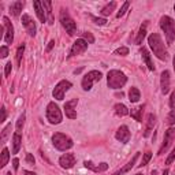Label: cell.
I'll return each mask as SVG.
<instances>
[{"label": "cell", "instance_id": "cell-22", "mask_svg": "<svg viewBox=\"0 0 175 175\" xmlns=\"http://www.w3.org/2000/svg\"><path fill=\"white\" fill-rule=\"evenodd\" d=\"M156 123V116L153 114H149L148 115V122H147V130H145V133H144V137H149V134H151V130L153 129V126Z\"/></svg>", "mask_w": 175, "mask_h": 175}, {"label": "cell", "instance_id": "cell-52", "mask_svg": "<svg viewBox=\"0 0 175 175\" xmlns=\"http://www.w3.org/2000/svg\"><path fill=\"white\" fill-rule=\"evenodd\" d=\"M174 70H175V56H174Z\"/></svg>", "mask_w": 175, "mask_h": 175}, {"label": "cell", "instance_id": "cell-1", "mask_svg": "<svg viewBox=\"0 0 175 175\" xmlns=\"http://www.w3.org/2000/svg\"><path fill=\"white\" fill-rule=\"evenodd\" d=\"M148 44H149L151 49L153 51V54L160 59V60H167V59H168V52H167L164 43H163V40H162L159 33H152V34L148 37Z\"/></svg>", "mask_w": 175, "mask_h": 175}, {"label": "cell", "instance_id": "cell-15", "mask_svg": "<svg viewBox=\"0 0 175 175\" xmlns=\"http://www.w3.org/2000/svg\"><path fill=\"white\" fill-rule=\"evenodd\" d=\"M59 164H60L63 168H73L74 164H75V156L73 153H64L60 156L59 159Z\"/></svg>", "mask_w": 175, "mask_h": 175}, {"label": "cell", "instance_id": "cell-11", "mask_svg": "<svg viewBox=\"0 0 175 175\" xmlns=\"http://www.w3.org/2000/svg\"><path fill=\"white\" fill-rule=\"evenodd\" d=\"M3 23H4V41L7 44H13L14 41V26L11 23V21L7 17L3 18Z\"/></svg>", "mask_w": 175, "mask_h": 175}, {"label": "cell", "instance_id": "cell-18", "mask_svg": "<svg viewBox=\"0 0 175 175\" xmlns=\"http://www.w3.org/2000/svg\"><path fill=\"white\" fill-rule=\"evenodd\" d=\"M33 6H34V10H36V14H37V18L40 19V22H45L47 21V13L45 10H44V6L41 2H39V0H36L34 3H33Z\"/></svg>", "mask_w": 175, "mask_h": 175}, {"label": "cell", "instance_id": "cell-41", "mask_svg": "<svg viewBox=\"0 0 175 175\" xmlns=\"http://www.w3.org/2000/svg\"><path fill=\"white\" fill-rule=\"evenodd\" d=\"M26 163H28V164H32V166L36 163L34 156H33L32 153H26Z\"/></svg>", "mask_w": 175, "mask_h": 175}, {"label": "cell", "instance_id": "cell-16", "mask_svg": "<svg viewBox=\"0 0 175 175\" xmlns=\"http://www.w3.org/2000/svg\"><path fill=\"white\" fill-rule=\"evenodd\" d=\"M160 86H162V93L167 95L170 90V71L164 70L162 73V78H160Z\"/></svg>", "mask_w": 175, "mask_h": 175}, {"label": "cell", "instance_id": "cell-29", "mask_svg": "<svg viewBox=\"0 0 175 175\" xmlns=\"http://www.w3.org/2000/svg\"><path fill=\"white\" fill-rule=\"evenodd\" d=\"M10 160V152L7 148H4V149L2 151V159H0V167L2 168H4V167L7 166V163H8Z\"/></svg>", "mask_w": 175, "mask_h": 175}, {"label": "cell", "instance_id": "cell-36", "mask_svg": "<svg viewBox=\"0 0 175 175\" xmlns=\"http://www.w3.org/2000/svg\"><path fill=\"white\" fill-rule=\"evenodd\" d=\"M152 159V152H147V153H144V157H142V162H141L140 167H144L147 166L148 163H149V160Z\"/></svg>", "mask_w": 175, "mask_h": 175}, {"label": "cell", "instance_id": "cell-2", "mask_svg": "<svg viewBox=\"0 0 175 175\" xmlns=\"http://www.w3.org/2000/svg\"><path fill=\"white\" fill-rule=\"evenodd\" d=\"M126 82H127V77L119 70H111L107 74V85L111 89H121L125 86Z\"/></svg>", "mask_w": 175, "mask_h": 175}, {"label": "cell", "instance_id": "cell-35", "mask_svg": "<svg viewBox=\"0 0 175 175\" xmlns=\"http://www.w3.org/2000/svg\"><path fill=\"white\" fill-rule=\"evenodd\" d=\"M82 39H84L88 44H93V43H95V37H93L92 33H89V32L82 33Z\"/></svg>", "mask_w": 175, "mask_h": 175}, {"label": "cell", "instance_id": "cell-26", "mask_svg": "<svg viewBox=\"0 0 175 175\" xmlns=\"http://www.w3.org/2000/svg\"><path fill=\"white\" fill-rule=\"evenodd\" d=\"M142 111H144V106H140V107H137V108L131 110L130 115H131L137 122H142Z\"/></svg>", "mask_w": 175, "mask_h": 175}, {"label": "cell", "instance_id": "cell-6", "mask_svg": "<svg viewBox=\"0 0 175 175\" xmlns=\"http://www.w3.org/2000/svg\"><path fill=\"white\" fill-rule=\"evenodd\" d=\"M47 119L49 121V123L52 125H59L62 122V111L58 107V104L55 103H49L47 106Z\"/></svg>", "mask_w": 175, "mask_h": 175}, {"label": "cell", "instance_id": "cell-14", "mask_svg": "<svg viewBox=\"0 0 175 175\" xmlns=\"http://www.w3.org/2000/svg\"><path fill=\"white\" fill-rule=\"evenodd\" d=\"M22 23H23V26L26 28L29 36H32V37L36 36V23L28 14H23V15H22Z\"/></svg>", "mask_w": 175, "mask_h": 175}, {"label": "cell", "instance_id": "cell-42", "mask_svg": "<svg viewBox=\"0 0 175 175\" xmlns=\"http://www.w3.org/2000/svg\"><path fill=\"white\" fill-rule=\"evenodd\" d=\"M0 56H2L3 59L8 56V48H7V47H4V45H3L2 48H0Z\"/></svg>", "mask_w": 175, "mask_h": 175}, {"label": "cell", "instance_id": "cell-53", "mask_svg": "<svg viewBox=\"0 0 175 175\" xmlns=\"http://www.w3.org/2000/svg\"><path fill=\"white\" fill-rule=\"evenodd\" d=\"M6 175H11V172H7V174H6Z\"/></svg>", "mask_w": 175, "mask_h": 175}, {"label": "cell", "instance_id": "cell-44", "mask_svg": "<svg viewBox=\"0 0 175 175\" xmlns=\"http://www.w3.org/2000/svg\"><path fill=\"white\" fill-rule=\"evenodd\" d=\"M170 107L171 108H175V92L171 93V97H170Z\"/></svg>", "mask_w": 175, "mask_h": 175}, {"label": "cell", "instance_id": "cell-51", "mask_svg": "<svg viewBox=\"0 0 175 175\" xmlns=\"http://www.w3.org/2000/svg\"><path fill=\"white\" fill-rule=\"evenodd\" d=\"M151 175H157V172H156V171H152V174Z\"/></svg>", "mask_w": 175, "mask_h": 175}, {"label": "cell", "instance_id": "cell-4", "mask_svg": "<svg viewBox=\"0 0 175 175\" xmlns=\"http://www.w3.org/2000/svg\"><path fill=\"white\" fill-rule=\"evenodd\" d=\"M52 144H54V147L56 148L58 151H62V152L71 149L73 145H74L73 140L63 133H55L54 136H52Z\"/></svg>", "mask_w": 175, "mask_h": 175}, {"label": "cell", "instance_id": "cell-10", "mask_svg": "<svg viewBox=\"0 0 175 175\" xmlns=\"http://www.w3.org/2000/svg\"><path fill=\"white\" fill-rule=\"evenodd\" d=\"M88 49V43L85 41L84 39H78L75 43L73 44L71 49H70V55L69 58H73V56H77V55H81L84 54L85 51Z\"/></svg>", "mask_w": 175, "mask_h": 175}, {"label": "cell", "instance_id": "cell-8", "mask_svg": "<svg viewBox=\"0 0 175 175\" xmlns=\"http://www.w3.org/2000/svg\"><path fill=\"white\" fill-rule=\"evenodd\" d=\"M73 86V84L70 82V81H67V80H63L60 81L56 86H55L54 89V92H52V96H54V99H56V100H63L64 99V95H66V92L69 90L70 88Z\"/></svg>", "mask_w": 175, "mask_h": 175}, {"label": "cell", "instance_id": "cell-39", "mask_svg": "<svg viewBox=\"0 0 175 175\" xmlns=\"http://www.w3.org/2000/svg\"><path fill=\"white\" fill-rule=\"evenodd\" d=\"M92 19H93V22H95L96 25H100V26H103V25L107 23V19H106V18H96V17H92Z\"/></svg>", "mask_w": 175, "mask_h": 175}, {"label": "cell", "instance_id": "cell-19", "mask_svg": "<svg viewBox=\"0 0 175 175\" xmlns=\"http://www.w3.org/2000/svg\"><path fill=\"white\" fill-rule=\"evenodd\" d=\"M140 52H141V56H142V60L145 62V64L148 66V69H149L151 71H155V66H153V63H152V60H151V54H149V51H148L145 47H142Z\"/></svg>", "mask_w": 175, "mask_h": 175}, {"label": "cell", "instance_id": "cell-25", "mask_svg": "<svg viewBox=\"0 0 175 175\" xmlns=\"http://www.w3.org/2000/svg\"><path fill=\"white\" fill-rule=\"evenodd\" d=\"M141 99V93H140V90L137 88H131L129 90V100L131 103H137L138 100Z\"/></svg>", "mask_w": 175, "mask_h": 175}, {"label": "cell", "instance_id": "cell-37", "mask_svg": "<svg viewBox=\"0 0 175 175\" xmlns=\"http://www.w3.org/2000/svg\"><path fill=\"white\" fill-rule=\"evenodd\" d=\"M167 125H174L175 123V108L174 110H171V112L168 114V116H167Z\"/></svg>", "mask_w": 175, "mask_h": 175}, {"label": "cell", "instance_id": "cell-47", "mask_svg": "<svg viewBox=\"0 0 175 175\" xmlns=\"http://www.w3.org/2000/svg\"><path fill=\"white\" fill-rule=\"evenodd\" d=\"M13 167H14V170H18V167H19V160L14 159L13 160Z\"/></svg>", "mask_w": 175, "mask_h": 175}, {"label": "cell", "instance_id": "cell-21", "mask_svg": "<svg viewBox=\"0 0 175 175\" xmlns=\"http://www.w3.org/2000/svg\"><path fill=\"white\" fill-rule=\"evenodd\" d=\"M23 6H25L23 2H14V3H11V4H10L11 14H13L14 17H19V14H21L22 8H23Z\"/></svg>", "mask_w": 175, "mask_h": 175}, {"label": "cell", "instance_id": "cell-23", "mask_svg": "<svg viewBox=\"0 0 175 175\" xmlns=\"http://www.w3.org/2000/svg\"><path fill=\"white\" fill-rule=\"evenodd\" d=\"M114 110H115V114H116L118 116H126V115L130 114V111L127 110V107H126L125 104H122V103L115 104Z\"/></svg>", "mask_w": 175, "mask_h": 175}, {"label": "cell", "instance_id": "cell-49", "mask_svg": "<svg viewBox=\"0 0 175 175\" xmlns=\"http://www.w3.org/2000/svg\"><path fill=\"white\" fill-rule=\"evenodd\" d=\"M23 175H36V172H33V171H23Z\"/></svg>", "mask_w": 175, "mask_h": 175}, {"label": "cell", "instance_id": "cell-43", "mask_svg": "<svg viewBox=\"0 0 175 175\" xmlns=\"http://www.w3.org/2000/svg\"><path fill=\"white\" fill-rule=\"evenodd\" d=\"M11 69H13V64H11V62H8V63L6 64V67H4V75H6V77H8V75H10Z\"/></svg>", "mask_w": 175, "mask_h": 175}, {"label": "cell", "instance_id": "cell-54", "mask_svg": "<svg viewBox=\"0 0 175 175\" xmlns=\"http://www.w3.org/2000/svg\"><path fill=\"white\" fill-rule=\"evenodd\" d=\"M136 175H142V174H136Z\"/></svg>", "mask_w": 175, "mask_h": 175}, {"label": "cell", "instance_id": "cell-31", "mask_svg": "<svg viewBox=\"0 0 175 175\" xmlns=\"http://www.w3.org/2000/svg\"><path fill=\"white\" fill-rule=\"evenodd\" d=\"M10 130H11V123H10V125H7L6 127L3 129L2 136H0V141H2V142H4V141L7 140V137H8V134H10Z\"/></svg>", "mask_w": 175, "mask_h": 175}, {"label": "cell", "instance_id": "cell-40", "mask_svg": "<svg viewBox=\"0 0 175 175\" xmlns=\"http://www.w3.org/2000/svg\"><path fill=\"white\" fill-rule=\"evenodd\" d=\"M175 160V147H174V149L171 151V153H170V156L167 157V160H166V164H171Z\"/></svg>", "mask_w": 175, "mask_h": 175}, {"label": "cell", "instance_id": "cell-17", "mask_svg": "<svg viewBox=\"0 0 175 175\" xmlns=\"http://www.w3.org/2000/svg\"><path fill=\"white\" fill-rule=\"evenodd\" d=\"M140 152H137V153H134V156L131 157V160H130V162L127 163V164H126L125 167H122L121 170H118V171H115L114 172V175H122V174H125V172H129L130 170L133 168L134 167V164H136L137 163V160H138V157H140Z\"/></svg>", "mask_w": 175, "mask_h": 175}, {"label": "cell", "instance_id": "cell-3", "mask_svg": "<svg viewBox=\"0 0 175 175\" xmlns=\"http://www.w3.org/2000/svg\"><path fill=\"white\" fill-rule=\"evenodd\" d=\"M160 28L164 32V36L167 39V44L171 45L175 40V21L170 17H162L160 18Z\"/></svg>", "mask_w": 175, "mask_h": 175}, {"label": "cell", "instance_id": "cell-24", "mask_svg": "<svg viewBox=\"0 0 175 175\" xmlns=\"http://www.w3.org/2000/svg\"><path fill=\"white\" fill-rule=\"evenodd\" d=\"M147 26H148V22H144V25L140 28V32H138L137 39H136V44H137V45H141V43L144 41L145 36H147Z\"/></svg>", "mask_w": 175, "mask_h": 175}, {"label": "cell", "instance_id": "cell-38", "mask_svg": "<svg viewBox=\"0 0 175 175\" xmlns=\"http://www.w3.org/2000/svg\"><path fill=\"white\" fill-rule=\"evenodd\" d=\"M107 168H108V164H107V163H100L99 166H96L95 172H103V171H107Z\"/></svg>", "mask_w": 175, "mask_h": 175}, {"label": "cell", "instance_id": "cell-20", "mask_svg": "<svg viewBox=\"0 0 175 175\" xmlns=\"http://www.w3.org/2000/svg\"><path fill=\"white\" fill-rule=\"evenodd\" d=\"M21 145H22V136H21V133L15 131L13 136V153L14 155H17L19 152Z\"/></svg>", "mask_w": 175, "mask_h": 175}, {"label": "cell", "instance_id": "cell-50", "mask_svg": "<svg viewBox=\"0 0 175 175\" xmlns=\"http://www.w3.org/2000/svg\"><path fill=\"white\" fill-rule=\"evenodd\" d=\"M163 175H168V170H166L164 172H163Z\"/></svg>", "mask_w": 175, "mask_h": 175}, {"label": "cell", "instance_id": "cell-30", "mask_svg": "<svg viewBox=\"0 0 175 175\" xmlns=\"http://www.w3.org/2000/svg\"><path fill=\"white\" fill-rule=\"evenodd\" d=\"M23 52H25V44H22V45L18 47V49H17V64L19 66L21 64V60H22V55H23Z\"/></svg>", "mask_w": 175, "mask_h": 175}, {"label": "cell", "instance_id": "cell-7", "mask_svg": "<svg viewBox=\"0 0 175 175\" xmlns=\"http://www.w3.org/2000/svg\"><path fill=\"white\" fill-rule=\"evenodd\" d=\"M101 77H103V74L100 71H97V70H92V71H89L86 75L82 78V88H84V90H90L93 82L100 81V80H101Z\"/></svg>", "mask_w": 175, "mask_h": 175}, {"label": "cell", "instance_id": "cell-33", "mask_svg": "<svg viewBox=\"0 0 175 175\" xmlns=\"http://www.w3.org/2000/svg\"><path fill=\"white\" fill-rule=\"evenodd\" d=\"M23 125H25V114H22L19 119L17 121V131L18 133H21L22 131V129H23Z\"/></svg>", "mask_w": 175, "mask_h": 175}, {"label": "cell", "instance_id": "cell-46", "mask_svg": "<svg viewBox=\"0 0 175 175\" xmlns=\"http://www.w3.org/2000/svg\"><path fill=\"white\" fill-rule=\"evenodd\" d=\"M6 116H7L6 108H4V107H2V118H0V122H4L6 121Z\"/></svg>", "mask_w": 175, "mask_h": 175}, {"label": "cell", "instance_id": "cell-34", "mask_svg": "<svg viewBox=\"0 0 175 175\" xmlns=\"http://www.w3.org/2000/svg\"><path fill=\"white\" fill-rule=\"evenodd\" d=\"M114 54L119 55V56H126V55H129V48L127 47H121V48H118Z\"/></svg>", "mask_w": 175, "mask_h": 175}, {"label": "cell", "instance_id": "cell-12", "mask_svg": "<svg viewBox=\"0 0 175 175\" xmlns=\"http://www.w3.org/2000/svg\"><path fill=\"white\" fill-rule=\"evenodd\" d=\"M78 104V99H73L70 101H66L64 103V112H66V116L69 119H75L77 118V107Z\"/></svg>", "mask_w": 175, "mask_h": 175}, {"label": "cell", "instance_id": "cell-28", "mask_svg": "<svg viewBox=\"0 0 175 175\" xmlns=\"http://www.w3.org/2000/svg\"><path fill=\"white\" fill-rule=\"evenodd\" d=\"M115 7H116V2H111L108 3L106 7H103V10H101V15L104 17H108L112 14V11L115 10Z\"/></svg>", "mask_w": 175, "mask_h": 175}, {"label": "cell", "instance_id": "cell-55", "mask_svg": "<svg viewBox=\"0 0 175 175\" xmlns=\"http://www.w3.org/2000/svg\"><path fill=\"white\" fill-rule=\"evenodd\" d=\"M174 10H175V4H174Z\"/></svg>", "mask_w": 175, "mask_h": 175}, {"label": "cell", "instance_id": "cell-48", "mask_svg": "<svg viewBox=\"0 0 175 175\" xmlns=\"http://www.w3.org/2000/svg\"><path fill=\"white\" fill-rule=\"evenodd\" d=\"M54 45H55V41H54V40H51L49 44H48V47H47V52H49L52 48H54Z\"/></svg>", "mask_w": 175, "mask_h": 175}, {"label": "cell", "instance_id": "cell-32", "mask_svg": "<svg viewBox=\"0 0 175 175\" xmlns=\"http://www.w3.org/2000/svg\"><path fill=\"white\" fill-rule=\"evenodd\" d=\"M130 7V2H125L123 3V6L121 7V10L118 11V14H116V18H121V17H123L125 14H126V11H127V8Z\"/></svg>", "mask_w": 175, "mask_h": 175}, {"label": "cell", "instance_id": "cell-27", "mask_svg": "<svg viewBox=\"0 0 175 175\" xmlns=\"http://www.w3.org/2000/svg\"><path fill=\"white\" fill-rule=\"evenodd\" d=\"M44 8H47V17H48V23L54 25V17H52V3L51 2H41Z\"/></svg>", "mask_w": 175, "mask_h": 175}, {"label": "cell", "instance_id": "cell-9", "mask_svg": "<svg viewBox=\"0 0 175 175\" xmlns=\"http://www.w3.org/2000/svg\"><path fill=\"white\" fill-rule=\"evenodd\" d=\"M174 138H175V127H170V129L164 133V141H163L162 147H160V149H159V153H157L159 156L163 155V153H166L167 149L170 148L171 142L174 141Z\"/></svg>", "mask_w": 175, "mask_h": 175}, {"label": "cell", "instance_id": "cell-5", "mask_svg": "<svg viewBox=\"0 0 175 175\" xmlns=\"http://www.w3.org/2000/svg\"><path fill=\"white\" fill-rule=\"evenodd\" d=\"M60 23L66 29V32L69 33V36H74L77 33V25L74 19L70 17V14L67 13V10L62 8L60 10Z\"/></svg>", "mask_w": 175, "mask_h": 175}, {"label": "cell", "instance_id": "cell-13", "mask_svg": "<svg viewBox=\"0 0 175 175\" xmlns=\"http://www.w3.org/2000/svg\"><path fill=\"white\" fill-rule=\"evenodd\" d=\"M115 137H116V140L121 141V142L127 144L129 141H130V137H131V134H130V130H129L127 126L123 125V126H121V127L118 129V131H116V134H115Z\"/></svg>", "mask_w": 175, "mask_h": 175}, {"label": "cell", "instance_id": "cell-45", "mask_svg": "<svg viewBox=\"0 0 175 175\" xmlns=\"http://www.w3.org/2000/svg\"><path fill=\"white\" fill-rule=\"evenodd\" d=\"M84 166L86 167V168H89V170H92V171H95V168H96V166L93 164L92 162H85V163H84Z\"/></svg>", "mask_w": 175, "mask_h": 175}]
</instances>
